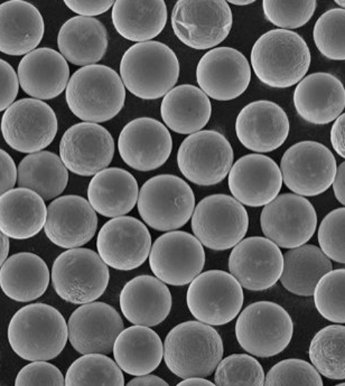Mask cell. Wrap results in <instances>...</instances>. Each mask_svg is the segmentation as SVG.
I'll return each mask as SVG.
<instances>
[{"mask_svg":"<svg viewBox=\"0 0 345 386\" xmlns=\"http://www.w3.org/2000/svg\"><path fill=\"white\" fill-rule=\"evenodd\" d=\"M311 63L309 48L297 33L281 28L262 34L250 52L254 73L263 84L287 88L298 83Z\"/></svg>","mask_w":345,"mask_h":386,"instance_id":"obj_1","label":"cell"},{"mask_svg":"<svg viewBox=\"0 0 345 386\" xmlns=\"http://www.w3.org/2000/svg\"><path fill=\"white\" fill-rule=\"evenodd\" d=\"M8 340L14 353L29 360L57 357L68 340V326L60 312L43 303L26 305L10 320Z\"/></svg>","mask_w":345,"mask_h":386,"instance_id":"obj_2","label":"cell"},{"mask_svg":"<svg viewBox=\"0 0 345 386\" xmlns=\"http://www.w3.org/2000/svg\"><path fill=\"white\" fill-rule=\"evenodd\" d=\"M124 84L110 67L83 66L69 78L65 88L68 108L80 119L100 123L114 118L125 102Z\"/></svg>","mask_w":345,"mask_h":386,"instance_id":"obj_3","label":"cell"},{"mask_svg":"<svg viewBox=\"0 0 345 386\" xmlns=\"http://www.w3.org/2000/svg\"><path fill=\"white\" fill-rule=\"evenodd\" d=\"M178 58L167 45L155 41L137 43L123 54L120 78L132 95L143 100L164 96L176 83Z\"/></svg>","mask_w":345,"mask_h":386,"instance_id":"obj_4","label":"cell"},{"mask_svg":"<svg viewBox=\"0 0 345 386\" xmlns=\"http://www.w3.org/2000/svg\"><path fill=\"white\" fill-rule=\"evenodd\" d=\"M223 355V343L218 331L196 321L174 326L166 335L163 346L167 368L182 379L211 375Z\"/></svg>","mask_w":345,"mask_h":386,"instance_id":"obj_5","label":"cell"},{"mask_svg":"<svg viewBox=\"0 0 345 386\" xmlns=\"http://www.w3.org/2000/svg\"><path fill=\"white\" fill-rule=\"evenodd\" d=\"M195 208V196L182 178L161 174L147 180L137 198L139 213L150 227L168 231L184 226Z\"/></svg>","mask_w":345,"mask_h":386,"instance_id":"obj_6","label":"cell"},{"mask_svg":"<svg viewBox=\"0 0 345 386\" xmlns=\"http://www.w3.org/2000/svg\"><path fill=\"white\" fill-rule=\"evenodd\" d=\"M235 332L239 345L257 357L267 358L283 351L293 334V323L280 305L259 301L247 306L235 323Z\"/></svg>","mask_w":345,"mask_h":386,"instance_id":"obj_7","label":"cell"},{"mask_svg":"<svg viewBox=\"0 0 345 386\" xmlns=\"http://www.w3.org/2000/svg\"><path fill=\"white\" fill-rule=\"evenodd\" d=\"M109 279L107 264L98 254L87 248L62 252L52 267L51 280L55 293L72 304L96 300L106 290Z\"/></svg>","mask_w":345,"mask_h":386,"instance_id":"obj_8","label":"cell"},{"mask_svg":"<svg viewBox=\"0 0 345 386\" xmlns=\"http://www.w3.org/2000/svg\"><path fill=\"white\" fill-rule=\"evenodd\" d=\"M171 23L175 36L196 50L213 48L228 36L233 14L226 1H177L172 9Z\"/></svg>","mask_w":345,"mask_h":386,"instance_id":"obj_9","label":"cell"},{"mask_svg":"<svg viewBox=\"0 0 345 386\" xmlns=\"http://www.w3.org/2000/svg\"><path fill=\"white\" fill-rule=\"evenodd\" d=\"M249 225L245 207L225 194H213L203 198L191 215V230L205 247L226 250L245 237Z\"/></svg>","mask_w":345,"mask_h":386,"instance_id":"obj_10","label":"cell"},{"mask_svg":"<svg viewBox=\"0 0 345 386\" xmlns=\"http://www.w3.org/2000/svg\"><path fill=\"white\" fill-rule=\"evenodd\" d=\"M243 300L239 282L231 274L219 269L199 274L186 292V304L191 314L210 326L231 321L240 312Z\"/></svg>","mask_w":345,"mask_h":386,"instance_id":"obj_11","label":"cell"},{"mask_svg":"<svg viewBox=\"0 0 345 386\" xmlns=\"http://www.w3.org/2000/svg\"><path fill=\"white\" fill-rule=\"evenodd\" d=\"M234 153L228 140L215 130L191 134L181 142L177 164L189 181L203 186L221 182L233 165Z\"/></svg>","mask_w":345,"mask_h":386,"instance_id":"obj_12","label":"cell"},{"mask_svg":"<svg viewBox=\"0 0 345 386\" xmlns=\"http://www.w3.org/2000/svg\"><path fill=\"white\" fill-rule=\"evenodd\" d=\"M336 161L332 152L314 141H302L289 147L280 161V171L285 186L302 196H315L331 185Z\"/></svg>","mask_w":345,"mask_h":386,"instance_id":"obj_13","label":"cell"},{"mask_svg":"<svg viewBox=\"0 0 345 386\" xmlns=\"http://www.w3.org/2000/svg\"><path fill=\"white\" fill-rule=\"evenodd\" d=\"M1 131L10 147L31 154L51 144L58 132V119L47 103L35 98H23L6 109L1 117Z\"/></svg>","mask_w":345,"mask_h":386,"instance_id":"obj_14","label":"cell"},{"mask_svg":"<svg viewBox=\"0 0 345 386\" xmlns=\"http://www.w3.org/2000/svg\"><path fill=\"white\" fill-rule=\"evenodd\" d=\"M260 222L267 239L278 247L292 249L304 245L313 236L317 217L307 198L287 193L265 205Z\"/></svg>","mask_w":345,"mask_h":386,"instance_id":"obj_15","label":"cell"},{"mask_svg":"<svg viewBox=\"0 0 345 386\" xmlns=\"http://www.w3.org/2000/svg\"><path fill=\"white\" fill-rule=\"evenodd\" d=\"M149 266L164 283L173 286L189 284L203 269L206 254L193 235L172 231L159 236L151 247Z\"/></svg>","mask_w":345,"mask_h":386,"instance_id":"obj_16","label":"cell"},{"mask_svg":"<svg viewBox=\"0 0 345 386\" xmlns=\"http://www.w3.org/2000/svg\"><path fill=\"white\" fill-rule=\"evenodd\" d=\"M196 77L199 88L209 97L229 101L240 96L251 79V68L238 50L216 47L206 52L198 61Z\"/></svg>","mask_w":345,"mask_h":386,"instance_id":"obj_17","label":"cell"},{"mask_svg":"<svg viewBox=\"0 0 345 386\" xmlns=\"http://www.w3.org/2000/svg\"><path fill=\"white\" fill-rule=\"evenodd\" d=\"M96 247L102 260L118 270L141 266L147 259L152 238L146 225L131 216L110 220L100 230Z\"/></svg>","mask_w":345,"mask_h":386,"instance_id":"obj_18","label":"cell"},{"mask_svg":"<svg viewBox=\"0 0 345 386\" xmlns=\"http://www.w3.org/2000/svg\"><path fill=\"white\" fill-rule=\"evenodd\" d=\"M59 153L67 169L79 176H89L111 163L115 142L104 127L93 122H80L65 132Z\"/></svg>","mask_w":345,"mask_h":386,"instance_id":"obj_19","label":"cell"},{"mask_svg":"<svg viewBox=\"0 0 345 386\" xmlns=\"http://www.w3.org/2000/svg\"><path fill=\"white\" fill-rule=\"evenodd\" d=\"M228 269L241 286L251 291L272 287L283 270V254L267 237L255 236L240 240L232 250Z\"/></svg>","mask_w":345,"mask_h":386,"instance_id":"obj_20","label":"cell"},{"mask_svg":"<svg viewBox=\"0 0 345 386\" xmlns=\"http://www.w3.org/2000/svg\"><path fill=\"white\" fill-rule=\"evenodd\" d=\"M172 138L159 121L139 117L129 122L117 140L119 154L124 162L139 171H149L161 166L172 151Z\"/></svg>","mask_w":345,"mask_h":386,"instance_id":"obj_21","label":"cell"},{"mask_svg":"<svg viewBox=\"0 0 345 386\" xmlns=\"http://www.w3.org/2000/svg\"><path fill=\"white\" fill-rule=\"evenodd\" d=\"M67 326L70 343L81 354H110L117 336L124 329L117 310L100 301L83 304L77 308Z\"/></svg>","mask_w":345,"mask_h":386,"instance_id":"obj_22","label":"cell"},{"mask_svg":"<svg viewBox=\"0 0 345 386\" xmlns=\"http://www.w3.org/2000/svg\"><path fill=\"white\" fill-rule=\"evenodd\" d=\"M282 178L277 163L270 157L250 154L232 165L228 178L229 190L241 204L260 207L268 204L280 193Z\"/></svg>","mask_w":345,"mask_h":386,"instance_id":"obj_23","label":"cell"},{"mask_svg":"<svg viewBox=\"0 0 345 386\" xmlns=\"http://www.w3.org/2000/svg\"><path fill=\"white\" fill-rule=\"evenodd\" d=\"M235 133L246 149L267 153L280 147L290 132V122L285 110L269 100H257L245 105L235 120Z\"/></svg>","mask_w":345,"mask_h":386,"instance_id":"obj_24","label":"cell"},{"mask_svg":"<svg viewBox=\"0 0 345 386\" xmlns=\"http://www.w3.org/2000/svg\"><path fill=\"white\" fill-rule=\"evenodd\" d=\"M97 217L89 202L76 195L53 200L47 208L44 232L49 240L63 248H75L95 235Z\"/></svg>","mask_w":345,"mask_h":386,"instance_id":"obj_25","label":"cell"},{"mask_svg":"<svg viewBox=\"0 0 345 386\" xmlns=\"http://www.w3.org/2000/svg\"><path fill=\"white\" fill-rule=\"evenodd\" d=\"M293 103L297 114L306 122L327 124L342 114L345 89L340 80L331 73H311L297 85Z\"/></svg>","mask_w":345,"mask_h":386,"instance_id":"obj_26","label":"cell"},{"mask_svg":"<svg viewBox=\"0 0 345 386\" xmlns=\"http://www.w3.org/2000/svg\"><path fill=\"white\" fill-rule=\"evenodd\" d=\"M18 84L29 96L51 100L66 88L70 77L67 60L58 51L39 48L26 54L17 68Z\"/></svg>","mask_w":345,"mask_h":386,"instance_id":"obj_27","label":"cell"},{"mask_svg":"<svg viewBox=\"0 0 345 386\" xmlns=\"http://www.w3.org/2000/svg\"><path fill=\"white\" fill-rule=\"evenodd\" d=\"M166 285L150 275L137 276L125 284L120 294L124 316L134 325L154 326L163 322L171 309Z\"/></svg>","mask_w":345,"mask_h":386,"instance_id":"obj_28","label":"cell"},{"mask_svg":"<svg viewBox=\"0 0 345 386\" xmlns=\"http://www.w3.org/2000/svg\"><path fill=\"white\" fill-rule=\"evenodd\" d=\"M44 30L43 16L32 4L11 0L0 4V52L27 54L41 43Z\"/></svg>","mask_w":345,"mask_h":386,"instance_id":"obj_29","label":"cell"},{"mask_svg":"<svg viewBox=\"0 0 345 386\" xmlns=\"http://www.w3.org/2000/svg\"><path fill=\"white\" fill-rule=\"evenodd\" d=\"M60 54L70 63L86 66L99 62L106 53L108 35L97 18L73 16L60 27L58 38Z\"/></svg>","mask_w":345,"mask_h":386,"instance_id":"obj_30","label":"cell"},{"mask_svg":"<svg viewBox=\"0 0 345 386\" xmlns=\"http://www.w3.org/2000/svg\"><path fill=\"white\" fill-rule=\"evenodd\" d=\"M139 195L137 181L127 171L112 167L95 173L87 188L88 202L99 214L116 218L134 207Z\"/></svg>","mask_w":345,"mask_h":386,"instance_id":"obj_31","label":"cell"},{"mask_svg":"<svg viewBox=\"0 0 345 386\" xmlns=\"http://www.w3.org/2000/svg\"><path fill=\"white\" fill-rule=\"evenodd\" d=\"M46 215L44 200L30 189L12 188L0 197V230L8 237L35 236L44 227Z\"/></svg>","mask_w":345,"mask_h":386,"instance_id":"obj_32","label":"cell"},{"mask_svg":"<svg viewBox=\"0 0 345 386\" xmlns=\"http://www.w3.org/2000/svg\"><path fill=\"white\" fill-rule=\"evenodd\" d=\"M212 112L209 97L198 87L184 84L171 89L163 97L160 113L171 130L181 134L200 131Z\"/></svg>","mask_w":345,"mask_h":386,"instance_id":"obj_33","label":"cell"},{"mask_svg":"<svg viewBox=\"0 0 345 386\" xmlns=\"http://www.w3.org/2000/svg\"><path fill=\"white\" fill-rule=\"evenodd\" d=\"M112 352L121 370L131 375H143L159 365L163 357V344L154 330L135 325L118 334Z\"/></svg>","mask_w":345,"mask_h":386,"instance_id":"obj_34","label":"cell"},{"mask_svg":"<svg viewBox=\"0 0 345 386\" xmlns=\"http://www.w3.org/2000/svg\"><path fill=\"white\" fill-rule=\"evenodd\" d=\"M49 281L45 261L31 252L14 254L0 268V287L6 296L16 301L39 298L46 292Z\"/></svg>","mask_w":345,"mask_h":386,"instance_id":"obj_35","label":"cell"},{"mask_svg":"<svg viewBox=\"0 0 345 386\" xmlns=\"http://www.w3.org/2000/svg\"><path fill=\"white\" fill-rule=\"evenodd\" d=\"M167 8L162 0L115 1L112 21L117 32L134 42L149 41L156 37L167 21Z\"/></svg>","mask_w":345,"mask_h":386,"instance_id":"obj_36","label":"cell"},{"mask_svg":"<svg viewBox=\"0 0 345 386\" xmlns=\"http://www.w3.org/2000/svg\"><path fill=\"white\" fill-rule=\"evenodd\" d=\"M332 269V264L320 248L303 245L287 251L283 255L282 285L298 296H312L319 279Z\"/></svg>","mask_w":345,"mask_h":386,"instance_id":"obj_37","label":"cell"},{"mask_svg":"<svg viewBox=\"0 0 345 386\" xmlns=\"http://www.w3.org/2000/svg\"><path fill=\"white\" fill-rule=\"evenodd\" d=\"M16 180L20 188L30 189L43 200H49L63 192L68 182V172L55 154L37 151L20 161Z\"/></svg>","mask_w":345,"mask_h":386,"instance_id":"obj_38","label":"cell"},{"mask_svg":"<svg viewBox=\"0 0 345 386\" xmlns=\"http://www.w3.org/2000/svg\"><path fill=\"white\" fill-rule=\"evenodd\" d=\"M345 327L330 325L319 330L311 341L309 357L315 369L332 380L345 377Z\"/></svg>","mask_w":345,"mask_h":386,"instance_id":"obj_39","label":"cell"},{"mask_svg":"<svg viewBox=\"0 0 345 386\" xmlns=\"http://www.w3.org/2000/svg\"><path fill=\"white\" fill-rule=\"evenodd\" d=\"M121 369L110 358L100 353H87L68 368L65 385H124Z\"/></svg>","mask_w":345,"mask_h":386,"instance_id":"obj_40","label":"cell"},{"mask_svg":"<svg viewBox=\"0 0 345 386\" xmlns=\"http://www.w3.org/2000/svg\"><path fill=\"white\" fill-rule=\"evenodd\" d=\"M344 268L331 269L317 283L314 301L318 312L327 320L338 323L345 321Z\"/></svg>","mask_w":345,"mask_h":386,"instance_id":"obj_41","label":"cell"},{"mask_svg":"<svg viewBox=\"0 0 345 386\" xmlns=\"http://www.w3.org/2000/svg\"><path fill=\"white\" fill-rule=\"evenodd\" d=\"M345 10L334 8L323 13L313 28V39L319 51L334 60L345 59Z\"/></svg>","mask_w":345,"mask_h":386,"instance_id":"obj_42","label":"cell"},{"mask_svg":"<svg viewBox=\"0 0 345 386\" xmlns=\"http://www.w3.org/2000/svg\"><path fill=\"white\" fill-rule=\"evenodd\" d=\"M216 369V385H264L262 365L248 354L230 355L221 360Z\"/></svg>","mask_w":345,"mask_h":386,"instance_id":"obj_43","label":"cell"},{"mask_svg":"<svg viewBox=\"0 0 345 386\" xmlns=\"http://www.w3.org/2000/svg\"><path fill=\"white\" fill-rule=\"evenodd\" d=\"M317 7L315 0L262 1L265 18L281 29H295L305 25Z\"/></svg>","mask_w":345,"mask_h":386,"instance_id":"obj_44","label":"cell"},{"mask_svg":"<svg viewBox=\"0 0 345 386\" xmlns=\"http://www.w3.org/2000/svg\"><path fill=\"white\" fill-rule=\"evenodd\" d=\"M324 385L315 368L306 360L288 358L273 365L266 376L264 385Z\"/></svg>","mask_w":345,"mask_h":386,"instance_id":"obj_45","label":"cell"},{"mask_svg":"<svg viewBox=\"0 0 345 386\" xmlns=\"http://www.w3.org/2000/svg\"><path fill=\"white\" fill-rule=\"evenodd\" d=\"M345 208L329 212L322 220L317 232L321 250L329 259L344 264Z\"/></svg>","mask_w":345,"mask_h":386,"instance_id":"obj_46","label":"cell"},{"mask_svg":"<svg viewBox=\"0 0 345 386\" xmlns=\"http://www.w3.org/2000/svg\"><path fill=\"white\" fill-rule=\"evenodd\" d=\"M60 370L46 360H36L25 365L17 374L15 385H64Z\"/></svg>","mask_w":345,"mask_h":386,"instance_id":"obj_47","label":"cell"},{"mask_svg":"<svg viewBox=\"0 0 345 386\" xmlns=\"http://www.w3.org/2000/svg\"><path fill=\"white\" fill-rule=\"evenodd\" d=\"M18 80L13 67L0 58V112L7 109L18 92Z\"/></svg>","mask_w":345,"mask_h":386,"instance_id":"obj_48","label":"cell"},{"mask_svg":"<svg viewBox=\"0 0 345 386\" xmlns=\"http://www.w3.org/2000/svg\"><path fill=\"white\" fill-rule=\"evenodd\" d=\"M114 1H64L65 4L74 13L81 16L91 17L107 11Z\"/></svg>","mask_w":345,"mask_h":386,"instance_id":"obj_49","label":"cell"},{"mask_svg":"<svg viewBox=\"0 0 345 386\" xmlns=\"http://www.w3.org/2000/svg\"><path fill=\"white\" fill-rule=\"evenodd\" d=\"M17 178L16 164L11 156L0 149V197L15 186Z\"/></svg>","mask_w":345,"mask_h":386,"instance_id":"obj_50","label":"cell"},{"mask_svg":"<svg viewBox=\"0 0 345 386\" xmlns=\"http://www.w3.org/2000/svg\"><path fill=\"white\" fill-rule=\"evenodd\" d=\"M345 114L342 113L335 120L331 127L330 139L333 149L338 155L345 157L344 152Z\"/></svg>","mask_w":345,"mask_h":386,"instance_id":"obj_51","label":"cell"},{"mask_svg":"<svg viewBox=\"0 0 345 386\" xmlns=\"http://www.w3.org/2000/svg\"><path fill=\"white\" fill-rule=\"evenodd\" d=\"M345 163H341L336 168V172L331 183L333 191L336 200L341 204L345 203L344 197V178H345Z\"/></svg>","mask_w":345,"mask_h":386,"instance_id":"obj_52","label":"cell"},{"mask_svg":"<svg viewBox=\"0 0 345 386\" xmlns=\"http://www.w3.org/2000/svg\"><path fill=\"white\" fill-rule=\"evenodd\" d=\"M134 386H165L169 384L162 378L154 375H138L127 384Z\"/></svg>","mask_w":345,"mask_h":386,"instance_id":"obj_53","label":"cell"},{"mask_svg":"<svg viewBox=\"0 0 345 386\" xmlns=\"http://www.w3.org/2000/svg\"><path fill=\"white\" fill-rule=\"evenodd\" d=\"M177 385L210 386L215 385V384L202 377H190L184 379L182 381L178 383Z\"/></svg>","mask_w":345,"mask_h":386,"instance_id":"obj_54","label":"cell"},{"mask_svg":"<svg viewBox=\"0 0 345 386\" xmlns=\"http://www.w3.org/2000/svg\"><path fill=\"white\" fill-rule=\"evenodd\" d=\"M9 251V240L0 230V267L6 260Z\"/></svg>","mask_w":345,"mask_h":386,"instance_id":"obj_55","label":"cell"},{"mask_svg":"<svg viewBox=\"0 0 345 386\" xmlns=\"http://www.w3.org/2000/svg\"><path fill=\"white\" fill-rule=\"evenodd\" d=\"M228 3L236 5V6H247L255 2L253 0H229Z\"/></svg>","mask_w":345,"mask_h":386,"instance_id":"obj_56","label":"cell"},{"mask_svg":"<svg viewBox=\"0 0 345 386\" xmlns=\"http://www.w3.org/2000/svg\"><path fill=\"white\" fill-rule=\"evenodd\" d=\"M334 2L340 6L341 9H344L345 1L344 0H335Z\"/></svg>","mask_w":345,"mask_h":386,"instance_id":"obj_57","label":"cell"},{"mask_svg":"<svg viewBox=\"0 0 345 386\" xmlns=\"http://www.w3.org/2000/svg\"><path fill=\"white\" fill-rule=\"evenodd\" d=\"M343 385V386H344V383L338 384V385Z\"/></svg>","mask_w":345,"mask_h":386,"instance_id":"obj_58","label":"cell"}]
</instances>
